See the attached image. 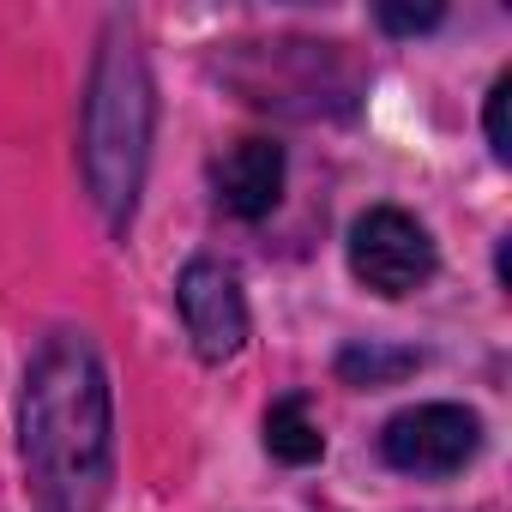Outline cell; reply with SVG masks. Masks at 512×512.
Masks as SVG:
<instances>
[{
	"mask_svg": "<svg viewBox=\"0 0 512 512\" xmlns=\"http://www.w3.org/2000/svg\"><path fill=\"white\" fill-rule=\"evenodd\" d=\"M19 452L37 512H103L115 476V392L85 332H49L19 392Z\"/></svg>",
	"mask_w": 512,
	"mask_h": 512,
	"instance_id": "6da1fadb",
	"label": "cell"
},
{
	"mask_svg": "<svg viewBox=\"0 0 512 512\" xmlns=\"http://www.w3.org/2000/svg\"><path fill=\"white\" fill-rule=\"evenodd\" d=\"M145 157H151V79H145L139 43L121 37V25H115L97 55L91 91H85V181H91V199L109 217V229H121L133 217Z\"/></svg>",
	"mask_w": 512,
	"mask_h": 512,
	"instance_id": "7a4b0ae2",
	"label": "cell"
},
{
	"mask_svg": "<svg viewBox=\"0 0 512 512\" xmlns=\"http://www.w3.org/2000/svg\"><path fill=\"white\" fill-rule=\"evenodd\" d=\"M350 272L374 290V296H416L434 278V241L428 229L398 211V205H374L356 217L350 229Z\"/></svg>",
	"mask_w": 512,
	"mask_h": 512,
	"instance_id": "3957f363",
	"label": "cell"
},
{
	"mask_svg": "<svg viewBox=\"0 0 512 512\" xmlns=\"http://www.w3.org/2000/svg\"><path fill=\"white\" fill-rule=\"evenodd\" d=\"M482 452V422L464 404H416L380 428V458L404 476H458Z\"/></svg>",
	"mask_w": 512,
	"mask_h": 512,
	"instance_id": "277c9868",
	"label": "cell"
},
{
	"mask_svg": "<svg viewBox=\"0 0 512 512\" xmlns=\"http://www.w3.org/2000/svg\"><path fill=\"white\" fill-rule=\"evenodd\" d=\"M175 308H181V326L205 362H229L247 344V302H241V284L229 266L193 260L175 278Z\"/></svg>",
	"mask_w": 512,
	"mask_h": 512,
	"instance_id": "5b68a950",
	"label": "cell"
},
{
	"mask_svg": "<svg viewBox=\"0 0 512 512\" xmlns=\"http://www.w3.org/2000/svg\"><path fill=\"white\" fill-rule=\"evenodd\" d=\"M211 187H217V205L229 217H266L284 193V145L278 139H235L217 169H211Z\"/></svg>",
	"mask_w": 512,
	"mask_h": 512,
	"instance_id": "8992f818",
	"label": "cell"
},
{
	"mask_svg": "<svg viewBox=\"0 0 512 512\" xmlns=\"http://www.w3.org/2000/svg\"><path fill=\"white\" fill-rule=\"evenodd\" d=\"M266 446H272V458H284V464H314V458L326 452V434H320V422L308 416V398H302V392H290V398H278V404L266 410Z\"/></svg>",
	"mask_w": 512,
	"mask_h": 512,
	"instance_id": "52a82bcc",
	"label": "cell"
},
{
	"mask_svg": "<svg viewBox=\"0 0 512 512\" xmlns=\"http://www.w3.org/2000/svg\"><path fill=\"white\" fill-rule=\"evenodd\" d=\"M404 368H416V356H380V350H344L338 356V374L356 386H380L386 374H404Z\"/></svg>",
	"mask_w": 512,
	"mask_h": 512,
	"instance_id": "ba28073f",
	"label": "cell"
},
{
	"mask_svg": "<svg viewBox=\"0 0 512 512\" xmlns=\"http://www.w3.org/2000/svg\"><path fill=\"white\" fill-rule=\"evenodd\" d=\"M506 103H512V73H500L494 79V91H488V151L506 163L512 157V133H506Z\"/></svg>",
	"mask_w": 512,
	"mask_h": 512,
	"instance_id": "9c48e42d",
	"label": "cell"
},
{
	"mask_svg": "<svg viewBox=\"0 0 512 512\" xmlns=\"http://www.w3.org/2000/svg\"><path fill=\"white\" fill-rule=\"evenodd\" d=\"M374 19H380L386 31L410 37V31H434V25H440V7H416V13H410V7H380Z\"/></svg>",
	"mask_w": 512,
	"mask_h": 512,
	"instance_id": "30bf717a",
	"label": "cell"
}]
</instances>
